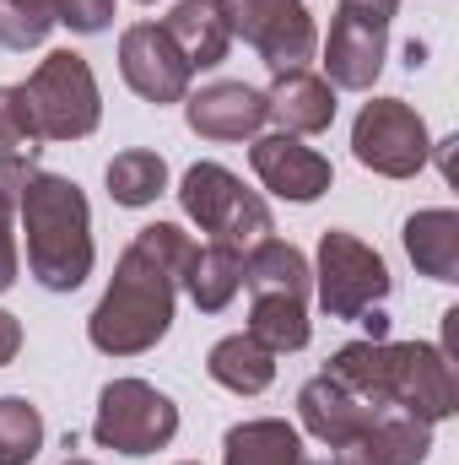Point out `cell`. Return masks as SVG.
Segmentation results:
<instances>
[{
    "label": "cell",
    "mask_w": 459,
    "mask_h": 465,
    "mask_svg": "<svg viewBox=\"0 0 459 465\" xmlns=\"http://www.w3.org/2000/svg\"><path fill=\"white\" fill-rule=\"evenodd\" d=\"M190 260H195V243L184 228L151 223L135 232V243L124 249L114 271V287L103 292V303L93 314V347L114 351V357H135V351L157 347L168 336L173 292H179Z\"/></svg>",
    "instance_id": "obj_1"
},
{
    "label": "cell",
    "mask_w": 459,
    "mask_h": 465,
    "mask_svg": "<svg viewBox=\"0 0 459 465\" xmlns=\"http://www.w3.org/2000/svg\"><path fill=\"white\" fill-rule=\"evenodd\" d=\"M330 379L362 395L367 406H400L422 422H444L459 406L454 362L438 347H389V341H356L341 347L330 362Z\"/></svg>",
    "instance_id": "obj_2"
},
{
    "label": "cell",
    "mask_w": 459,
    "mask_h": 465,
    "mask_svg": "<svg viewBox=\"0 0 459 465\" xmlns=\"http://www.w3.org/2000/svg\"><path fill=\"white\" fill-rule=\"evenodd\" d=\"M22 223H27V271L49 292H76L93 271V228L87 195L60 173H33L22 184Z\"/></svg>",
    "instance_id": "obj_3"
},
{
    "label": "cell",
    "mask_w": 459,
    "mask_h": 465,
    "mask_svg": "<svg viewBox=\"0 0 459 465\" xmlns=\"http://www.w3.org/2000/svg\"><path fill=\"white\" fill-rule=\"evenodd\" d=\"M179 201H184V212L200 223V232H211V243H228L238 254H249L254 243L270 238V212H265V201L249 195L222 163H195V168L184 173Z\"/></svg>",
    "instance_id": "obj_4"
},
{
    "label": "cell",
    "mask_w": 459,
    "mask_h": 465,
    "mask_svg": "<svg viewBox=\"0 0 459 465\" xmlns=\"http://www.w3.org/2000/svg\"><path fill=\"white\" fill-rule=\"evenodd\" d=\"M22 93H27V109L38 119L44 141H76V135L98 130V82H93L87 60L71 54V49H54L27 76Z\"/></svg>",
    "instance_id": "obj_5"
},
{
    "label": "cell",
    "mask_w": 459,
    "mask_h": 465,
    "mask_svg": "<svg viewBox=\"0 0 459 465\" xmlns=\"http://www.w3.org/2000/svg\"><path fill=\"white\" fill-rule=\"evenodd\" d=\"M179 433V411L162 390L141 384V379H119L103 390L98 401V422H93V439L103 450H119V455H151L162 450L168 439Z\"/></svg>",
    "instance_id": "obj_6"
},
{
    "label": "cell",
    "mask_w": 459,
    "mask_h": 465,
    "mask_svg": "<svg viewBox=\"0 0 459 465\" xmlns=\"http://www.w3.org/2000/svg\"><path fill=\"white\" fill-rule=\"evenodd\" d=\"M228 33L243 44H254L265 54V65L281 71H303L314 54V22L303 11V0H217Z\"/></svg>",
    "instance_id": "obj_7"
},
{
    "label": "cell",
    "mask_w": 459,
    "mask_h": 465,
    "mask_svg": "<svg viewBox=\"0 0 459 465\" xmlns=\"http://www.w3.org/2000/svg\"><path fill=\"white\" fill-rule=\"evenodd\" d=\"M351 152L362 168L384 173V179H411L422 163H427V124L411 104L400 98H378L356 114L351 130Z\"/></svg>",
    "instance_id": "obj_8"
},
{
    "label": "cell",
    "mask_w": 459,
    "mask_h": 465,
    "mask_svg": "<svg viewBox=\"0 0 459 465\" xmlns=\"http://www.w3.org/2000/svg\"><path fill=\"white\" fill-rule=\"evenodd\" d=\"M378 298H389L384 260L351 232H325V243H319V303H325V314L330 320H362Z\"/></svg>",
    "instance_id": "obj_9"
},
{
    "label": "cell",
    "mask_w": 459,
    "mask_h": 465,
    "mask_svg": "<svg viewBox=\"0 0 459 465\" xmlns=\"http://www.w3.org/2000/svg\"><path fill=\"white\" fill-rule=\"evenodd\" d=\"M400 0H341V16L330 27L325 44V71L346 93L373 87V76L384 71V38H389V16Z\"/></svg>",
    "instance_id": "obj_10"
},
{
    "label": "cell",
    "mask_w": 459,
    "mask_h": 465,
    "mask_svg": "<svg viewBox=\"0 0 459 465\" xmlns=\"http://www.w3.org/2000/svg\"><path fill=\"white\" fill-rule=\"evenodd\" d=\"M119 71H124V82H130L146 104H179V98L190 93V65H184V54H179L173 38H168L162 27H151V22H141V27H130V33L119 38Z\"/></svg>",
    "instance_id": "obj_11"
},
{
    "label": "cell",
    "mask_w": 459,
    "mask_h": 465,
    "mask_svg": "<svg viewBox=\"0 0 459 465\" xmlns=\"http://www.w3.org/2000/svg\"><path fill=\"white\" fill-rule=\"evenodd\" d=\"M249 163H254L259 184L270 195H281V201H319L330 190V163L314 146H303L298 135H287V130L281 135H259Z\"/></svg>",
    "instance_id": "obj_12"
},
{
    "label": "cell",
    "mask_w": 459,
    "mask_h": 465,
    "mask_svg": "<svg viewBox=\"0 0 459 465\" xmlns=\"http://www.w3.org/2000/svg\"><path fill=\"white\" fill-rule=\"evenodd\" d=\"M427 450H433V422H422L400 406H384L367 422V433L341 444L336 465H422Z\"/></svg>",
    "instance_id": "obj_13"
},
{
    "label": "cell",
    "mask_w": 459,
    "mask_h": 465,
    "mask_svg": "<svg viewBox=\"0 0 459 465\" xmlns=\"http://www.w3.org/2000/svg\"><path fill=\"white\" fill-rule=\"evenodd\" d=\"M298 411H303V422H308L314 439H325L330 450H341V444H351L356 433H367V422H373L384 406H367L362 395H351V390L336 384L330 373H319L314 384H303Z\"/></svg>",
    "instance_id": "obj_14"
},
{
    "label": "cell",
    "mask_w": 459,
    "mask_h": 465,
    "mask_svg": "<svg viewBox=\"0 0 459 465\" xmlns=\"http://www.w3.org/2000/svg\"><path fill=\"white\" fill-rule=\"evenodd\" d=\"M265 119H270L265 93H254L243 82H217V87H206V93L190 98V130H200L211 141H243Z\"/></svg>",
    "instance_id": "obj_15"
},
{
    "label": "cell",
    "mask_w": 459,
    "mask_h": 465,
    "mask_svg": "<svg viewBox=\"0 0 459 465\" xmlns=\"http://www.w3.org/2000/svg\"><path fill=\"white\" fill-rule=\"evenodd\" d=\"M265 109H270V119L287 124V135H319L336 119V93H330V82H319L308 71H281L276 87L265 93Z\"/></svg>",
    "instance_id": "obj_16"
},
{
    "label": "cell",
    "mask_w": 459,
    "mask_h": 465,
    "mask_svg": "<svg viewBox=\"0 0 459 465\" xmlns=\"http://www.w3.org/2000/svg\"><path fill=\"white\" fill-rule=\"evenodd\" d=\"M162 33L173 38V49L184 54L190 71H211V65H222V54H228V44H232L228 22H222V11H217L211 0H179L173 16L162 22Z\"/></svg>",
    "instance_id": "obj_17"
},
{
    "label": "cell",
    "mask_w": 459,
    "mask_h": 465,
    "mask_svg": "<svg viewBox=\"0 0 459 465\" xmlns=\"http://www.w3.org/2000/svg\"><path fill=\"white\" fill-rule=\"evenodd\" d=\"M405 249L422 276L433 282H459V217L454 212H416L405 223Z\"/></svg>",
    "instance_id": "obj_18"
},
{
    "label": "cell",
    "mask_w": 459,
    "mask_h": 465,
    "mask_svg": "<svg viewBox=\"0 0 459 465\" xmlns=\"http://www.w3.org/2000/svg\"><path fill=\"white\" fill-rule=\"evenodd\" d=\"M249 336L265 351L308 347V298H298V292H254Z\"/></svg>",
    "instance_id": "obj_19"
},
{
    "label": "cell",
    "mask_w": 459,
    "mask_h": 465,
    "mask_svg": "<svg viewBox=\"0 0 459 465\" xmlns=\"http://www.w3.org/2000/svg\"><path fill=\"white\" fill-rule=\"evenodd\" d=\"M228 465H319L287 422H243L228 433Z\"/></svg>",
    "instance_id": "obj_20"
},
{
    "label": "cell",
    "mask_w": 459,
    "mask_h": 465,
    "mask_svg": "<svg viewBox=\"0 0 459 465\" xmlns=\"http://www.w3.org/2000/svg\"><path fill=\"white\" fill-rule=\"evenodd\" d=\"M184 287H190V298H195L206 314H222L232 303V292L243 287V254L228 249V243L195 249V260H190V271H184Z\"/></svg>",
    "instance_id": "obj_21"
},
{
    "label": "cell",
    "mask_w": 459,
    "mask_h": 465,
    "mask_svg": "<svg viewBox=\"0 0 459 465\" xmlns=\"http://www.w3.org/2000/svg\"><path fill=\"white\" fill-rule=\"evenodd\" d=\"M276 351H265L249 331L243 336H228V341H217L211 347V379L217 384H228V390H238V395H259L270 379H276V362H270Z\"/></svg>",
    "instance_id": "obj_22"
},
{
    "label": "cell",
    "mask_w": 459,
    "mask_h": 465,
    "mask_svg": "<svg viewBox=\"0 0 459 465\" xmlns=\"http://www.w3.org/2000/svg\"><path fill=\"white\" fill-rule=\"evenodd\" d=\"M168 184V163L157 152H119L109 163V195L119 206H151Z\"/></svg>",
    "instance_id": "obj_23"
},
{
    "label": "cell",
    "mask_w": 459,
    "mask_h": 465,
    "mask_svg": "<svg viewBox=\"0 0 459 465\" xmlns=\"http://www.w3.org/2000/svg\"><path fill=\"white\" fill-rule=\"evenodd\" d=\"M44 444V417L22 395H0V465H27Z\"/></svg>",
    "instance_id": "obj_24"
},
{
    "label": "cell",
    "mask_w": 459,
    "mask_h": 465,
    "mask_svg": "<svg viewBox=\"0 0 459 465\" xmlns=\"http://www.w3.org/2000/svg\"><path fill=\"white\" fill-rule=\"evenodd\" d=\"M54 0H0V44L5 49H38L54 27Z\"/></svg>",
    "instance_id": "obj_25"
},
{
    "label": "cell",
    "mask_w": 459,
    "mask_h": 465,
    "mask_svg": "<svg viewBox=\"0 0 459 465\" xmlns=\"http://www.w3.org/2000/svg\"><path fill=\"white\" fill-rule=\"evenodd\" d=\"M33 179V157H0V292L16 282V243H11V206Z\"/></svg>",
    "instance_id": "obj_26"
},
{
    "label": "cell",
    "mask_w": 459,
    "mask_h": 465,
    "mask_svg": "<svg viewBox=\"0 0 459 465\" xmlns=\"http://www.w3.org/2000/svg\"><path fill=\"white\" fill-rule=\"evenodd\" d=\"M38 119L27 109L22 87H0V157H33L38 152Z\"/></svg>",
    "instance_id": "obj_27"
},
{
    "label": "cell",
    "mask_w": 459,
    "mask_h": 465,
    "mask_svg": "<svg viewBox=\"0 0 459 465\" xmlns=\"http://www.w3.org/2000/svg\"><path fill=\"white\" fill-rule=\"evenodd\" d=\"M54 16L71 22L76 33H103L114 16V0H54Z\"/></svg>",
    "instance_id": "obj_28"
},
{
    "label": "cell",
    "mask_w": 459,
    "mask_h": 465,
    "mask_svg": "<svg viewBox=\"0 0 459 465\" xmlns=\"http://www.w3.org/2000/svg\"><path fill=\"white\" fill-rule=\"evenodd\" d=\"M16 347H22V331H16V320L0 309V362H11V357H16Z\"/></svg>",
    "instance_id": "obj_29"
},
{
    "label": "cell",
    "mask_w": 459,
    "mask_h": 465,
    "mask_svg": "<svg viewBox=\"0 0 459 465\" xmlns=\"http://www.w3.org/2000/svg\"><path fill=\"white\" fill-rule=\"evenodd\" d=\"M362 325H367V336H373V341H384V336H389V320H384L378 309H367V314H362Z\"/></svg>",
    "instance_id": "obj_30"
},
{
    "label": "cell",
    "mask_w": 459,
    "mask_h": 465,
    "mask_svg": "<svg viewBox=\"0 0 459 465\" xmlns=\"http://www.w3.org/2000/svg\"><path fill=\"white\" fill-rule=\"evenodd\" d=\"M65 465H87V460H65Z\"/></svg>",
    "instance_id": "obj_31"
}]
</instances>
